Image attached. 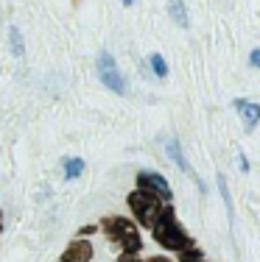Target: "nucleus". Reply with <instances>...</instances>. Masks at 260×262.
I'll list each match as a JSON object with an SVG mask.
<instances>
[{
    "label": "nucleus",
    "instance_id": "nucleus-19",
    "mask_svg": "<svg viewBox=\"0 0 260 262\" xmlns=\"http://www.w3.org/2000/svg\"><path fill=\"white\" fill-rule=\"evenodd\" d=\"M121 3H123V6H132V3H134V0H121Z\"/></svg>",
    "mask_w": 260,
    "mask_h": 262
},
{
    "label": "nucleus",
    "instance_id": "nucleus-2",
    "mask_svg": "<svg viewBox=\"0 0 260 262\" xmlns=\"http://www.w3.org/2000/svg\"><path fill=\"white\" fill-rule=\"evenodd\" d=\"M101 229H104V234H107L109 240L121 246V254H140V248H143V237H140L134 221H126V217L112 215V217H104Z\"/></svg>",
    "mask_w": 260,
    "mask_h": 262
},
{
    "label": "nucleus",
    "instance_id": "nucleus-11",
    "mask_svg": "<svg viewBox=\"0 0 260 262\" xmlns=\"http://www.w3.org/2000/svg\"><path fill=\"white\" fill-rule=\"evenodd\" d=\"M9 39H11V53H14V56H23V53H26V45H23V34H20V28H17V26L9 28Z\"/></svg>",
    "mask_w": 260,
    "mask_h": 262
},
{
    "label": "nucleus",
    "instance_id": "nucleus-7",
    "mask_svg": "<svg viewBox=\"0 0 260 262\" xmlns=\"http://www.w3.org/2000/svg\"><path fill=\"white\" fill-rule=\"evenodd\" d=\"M235 112L241 115V120H244V128L246 131H255V126L260 123V106L255 101H246V98H238V101H232Z\"/></svg>",
    "mask_w": 260,
    "mask_h": 262
},
{
    "label": "nucleus",
    "instance_id": "nucleus-22",
    "mask_svg": "<svg viewBox=\"0 0 260 262\" xmlns=\"http://www.w3.org/2000/svg\"><path fill=\"white\" fill-rule=\"evenodd\" d=\"M199 262H204V259H199Z\"/></svg>",
    "mask_w": 260,
    "mask_h": 262
},
{
    "label": "nucleus",
    "instance_id": "nucleus-18",
    "mask_svg": "<svg viewBox=\"0 0 260 262\" xmlns=\"http://www.w3.org/2000/svg\"><path fill=\"white\" fill-rule=\"evenodd\" d=\"M92 232H98V226H84L82 229V234H92Z\"/></svg>",
    "mask_w": 260,
    "mask_h": 262
},
{
    "label": "nucleus",
    "instance_id": "nucleus-21",
    "mask_svg": "<svg viewBox=\"0 0 260 262\" xmlns=\"http://www.w3.org/2000/svg\"><path fill=\"white\" fill-rule=\"evenodd\" d=\"M0 234H3V226H0Z\"/></svg>",
    "mask_w": 260,
    "mask_h": 262
},
{
    "label": "nucleus",
    "instance_id": "nucleus-5",
    "mask_svg": "<svg viewBox=\"0 0 260 262\" xmlns=\"http://www.w3.org/2000/svg\"><path fill=\"white\" fill-rule=\"evenodd\" d=\"M134 184H137V190H146V192H151V195H157L159 201H171L173 198V190H171V184L165 182V176H159V173H154V170H140L137 176H134Z\"/></svg>",
    "mask_w": 260,
    "mask_h": 262
},
{
    "label": "nucleus",
    "instance_id": "nucleus-14",
    "mask_svg": "<svg viewBox=\"0 0 260 262\" xmlns=\"http://www.w3.org/2000/svg\"><path fill=\"white\" fill-rule=\"evenodd\" d=\"M218 190H221V195H224V201H227V209H230V215H232V201H230V190H227L224 176H218Z\"/></svg>",
    "mask_w": 260,
    "mask_h": 262
},
{
    "label": "nucleus",
    "instance_id": "nucleus-20",
    "mask_svg": "<svg viewBox=\"0 0 260 262\" xmlns=\"http://www.w3.org/2000/svg\"><path fill=\"white\" fill-rule=\"evenodd\" d=\"M0 221H3V212H0Z\"/></svg>",
    "mask_w": 260,
    "mask_h": 262
},
{
    "label": "nucleus",
    "instance_id": "nucleus-13",
    "mask_svg": "<svg viewBox=\"0 0 260 262\" xmlns=\"http://www.w3.org/2000/svg\"><path fill=\"white\" fill-rule=\"evenodd\" d=\"M204 259L202 248H185V251H179V262H199Z\"/></svg>",
    "mask_w": 260,
    "mask_h": 262
},
{
    "label": "nucleus",
    "instance_id": "nucleus-10",
    "mask_svg": "<svg viewBox=\"0 0 260 262\" xmlns=\"http://www.w3.org/2000/svg\"><path fill=\"white\" fill-rule=\"evenodd\" d=\"M148 64H151V70H154V76H157V78L168 76V64H165L163 53H151V56H148Z\"/></svg>",
    "mask_w": 260,
    "mask_h": 262
},
{
    "label": "nucleus",
    "instance_id": "nucleus-15",
    "mask_svg": "<svg viewBox=\"0 0 260 262\" xmlns=\"http://www.w3.org/2000/svg\"><path fill=\"white\" fill-rule=\"evenodd\" d=\"M117 262H143L137 257V254H121V257H117Z\"/></svg>",
    "mask_w": 260,
    "mask_h": 262
},
{
    "label": "nucleus",
    "instance_id": "nucleus-12",
    "mask_svg": "<svg viewBox=\"0 0 260 262\" xmlns=\"http://www.w3.org/2000/svg\"><path fill=\"white\" fill-rule=\"evenodd\" d=\"M84 173V159H65V176L67 179H78Z\"/></svg>",
    "mask_w": 260,
    "mask_h": 262
},
{
    "label": "nucleus",
    "instance_id": "nucleus-6",
    "mask_svg": "<svg viewBox=\"0 0 260 262\" xmlns=\"http://www.w3.org/2000/svg\"><path fill=\"white\" fill-rule=\"evenodd\" d=\"M92 254H95V248H92L90 240H73L62 251L59 262H92Z\"/></svg>",
    "mask_w": 260,
    "mask_h": 262
},
{
    "label": "nucleus",
    "instance_id": "nucleus-17",
    "mask_svg": "<svg viewBox=\"0 0 260 262\" xmlns=\"http://www.w3.org/2000/svg\"><path fill=\"white\" fill-rule=\"evenodd\" d=\"M148 262H171V259H168V257H163V254H157V257H151Z\"/></svg>",
    "mask_w": 260,
    "mask_h": 262
},
{
    "label": "nucleus",
    "instance_id": "nucleus-4",
    "mask_svg": "<svg viewBox=\"0 0 260 262\" xmlns=\"http://www.w3.org/2000/svg\"><path fill=\"white\" fill-rule=\"evenodd\" d=\"M98 78H101L104 86H109L117 95L126 92V81H123L121 70H117V64H115V59L109 51H101V56H98Z\"/></svg>",
    "mask_w": 260,
    "mask_h": 262
},
{
    "label": "nucleus",
    "instance_id": "nucleus-3",
    "mask_svg": "<svg viewBox=\"0 0 260 262\" xmlns=\"http://www.w3.org/2000/svg\"><path fill=\"white\" fill-rule=\"evenodd\" d=\"M126 204H129V209H132L134 221L143 229H151L154 221L159 217V212H163V201H159L157 195H151V192H146V190H132L126 195Z\"/></svg>",
    "mask_w": 260,
    "mask_h": 262
},
{
    "label": "nucleus",
    "instance_id": "nucleus-1",
    "mask_svg": "<svg viewBox=\"0 0 260 262\" xmlns=\"http://www.w3.org/2000/svg\"><path fill=\"white\" fill-rule=\"evenodd\" d=\"M151 234H154V243H159L163 248H168V251H185V248H193V237L182 229V223L176 221V209L171 207H163L159 212V217L154 221L151 226Z\"/></svg>",
    "mask_w": 260,
    "mask_h": 262
},
{
    "label": "nucleus",
    "instance_id": "nucleus-16",
    "mask_svg": "<svg viewBox=\"0 0 260 262\" xmlns=\"http://www.w3.org/2000/svg\"><path fill=\"white\" fill-rule=\"evenodd\" d=\"M249 61H252L255 67H260V48H255V51L249 53Z\"/></svg>",
    "mask_w": 260,
    "mask_h": 262
},
{
    "label": "nucleus",
    "instance_id": "nucleus-9",
    "mask_svg": "<svg viewBox=\"0 0 260 262\" xmlns=\"http://www.w3.org/2000/svg\"><path fill=\"white\" fill-rule=\"evenodd\" d=\"M168 14L173 17V23H176L179 28H188V11H185V3L182 0H168Z\"/></svg>",
    "mask_w": 260,
    "mask_h": 262
},
{
    "label": "nucleus",
    "instance_id": "nucleus-8",
    "mask_svg": "<svg viewBox=\"0 0 260 262\" xmlns=\"http://www.w3.org/2000/svg\"><path fill=\"white\" fill-rule=\"evenodd\" d=\"M165 151H168V157H171V159H173V162H176V165H179V170H182V173H188V176L193 179L196 184H199V190H204L202 179L196 176V170H193V167L188 165V159L182 157V151H179V142H176V140H168V142H165Z\"/></svg>",
    "mask_w": 260,
    "mask_h": 262
}]
</instances>
